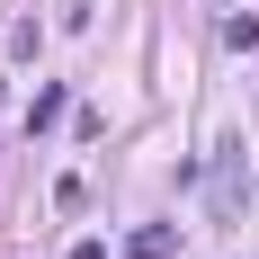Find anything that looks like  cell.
<instances>
[{"label":"cell","mask_w":259,"mask_h":259,"mask_svg":"<svg viewBox=\"0 0 259 259\" xmlns=\"http://www.w3.org/2000/svg\"><path fill=\"white\" fill-rule=\"evenodd\" d=\"M72 259H107V250H99V241H72Z\"/></svg>","instance_id":"cell-5"},{"label":"cell","mask_w":259,"mask_h":259,"mask_svg":"<svg viewBox=\"0 0 259 259\" xmlns=\"http://www.w3.org/2000/svg\"><path fill=\"white\" fill-rule=\"evenodd\" d=\"M125 259H179V233H170V224H143V233L125 241Z\"/></svg>","instance_id":"cell-2"},{"label":"cell","mask_w":259,"mask_h":259,"mask_svg":"<svg viewBox=\"0 0 259 259\" xmlns=\"http://www.w3.org/2000/svg\"><path fill=\"white\" fill-rule=\"evenodd\" d=\"M206 206H214L224 233L250 224V143H241V134H224V143L206 152Z\"/></svg>","instance_id":"cell-1"},{"label":"cell","mask_w":259,"mask_h":259,"mask_svg":"<svg viewBox=\"0 0 259 259\" xmlns=\"http://www.w3.org/2000/svg\"><path fill=\"white\" fill-rule=\"evenodd\" d=\"M224 45H233V54H259V18H224Z\"/></svg>","instance_id":"cell-4"},{"label":"cell","mask_w":259,"mask_h":259,"mask_svg":"<svg viewBox=\"0 0 259 259\" xmlns=\"http://www.w3.org/2000/svg\"><path fill=\"white\" fill-rule=\"evenodd\" d=\"M54 116H63V80H45V90H36V107H27V125H54Z\"/></svg>","instance_id":"cell-3"}]
</instances>
